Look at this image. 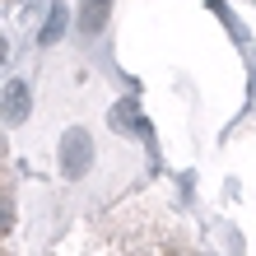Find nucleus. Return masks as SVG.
<instances>
[{"mask_svg": "<svg viewBox=\"0 0 256 256\" xmlns=\"http://www.w3.org/2000/svg\"><path fill=\"white\" fill-rule=\"evenodd\" d=\"M47 256H205L196 228L168 205H116L70 228Z\"/></svg>", "mask_w": 256, "mask_h": 256, "instance_id": "1", "label": "nucleus"}, {"mask_svg": "<svg viewBox=\"0 0 256 256\" xmlns=\"http://www.w3.org/2000/svg\"><path fill=\"white\" fill-rule=\"evenodd\" d=\"M84 163H88V135L84 130H66V140H61V168H66V177H80Z\"/></svg>", "mask_w": 256, "mask_h": 256, "instance_id": "2", "label": "nucleus"}, {"mask_svg": "<svg viewBox=\"0 0 256 256\" xmlns=\"http://www.w3.org/2000/svg\"><path fill=\"white\" fill-rule=\"evenodd\" d=\"M0 98H5V102H0V112H5V122H10V126H19L24 116H28V88H24L19 80H14V84L5 88V94H0Z\"/></svg>", "mask_w": 256, "mask_h": 256, "instance_id": "3", "label": "nucleus"}, {"mask_svg": "<svg viewBox=\"0 0 256 256\" xmlns=\"http://www.w3.org/2000/svg\"><path fill=\"white\" fill-rule=\"evenodd\" d=\"M80 19H84V28H88V33H98V28H102V19H108V0H84Z\"/></svg>", "mask_w": 256, "mask_h": 256, "instance_id": "4", "label": "nucleus"}, {"mask_svg": "<svg viewBox=\"0 0 256 256\" xmlns=\"http://www.w3.org/2000/svg\"><path fill=\"white\" fill-rule=\"evenodd\" d=\"M0 5H10V0H0Z\"/></svg>", "mask_w": 256, "mask_h": 256, "instance_id": "5", "label": "nucleus"}, {"mask_svg": "<svg viewBox=\"0 0 256 256\" xmlns=\"http://www.w3.org/2000/svg\"><path fill=\"white\" fill-rule=\"evenodd\" d=\"M0 52H5V47H0Z\"/></svg>", "mask_w": 256, "mask_h": 256, "instance_id": "6", "label": "nucleus"}]
</instances>
